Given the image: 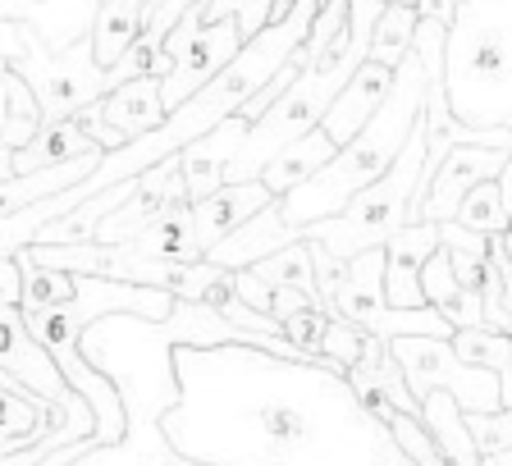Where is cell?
I'll use <instances>...</instances> for the list:
<instances>
[{
	"mask_svg": "<svg viewBox=\"0 0 512 466\" xmlns=\"http://www.w3.org/2000/svg\"><path fill=\"white\" fill-rule=\"evenodd\" d=\"M179 403L165 435L202 466H416L334 361L252 343L179 348Z\"/></svg>",
	"mask_w": 512,
	"mask_h": 466,
	"instance_id": "1",
	"label": "cell"
},
{
	"mask_svg": "<svg viewBox=\"0 0 512 466\" xmlns=\"http://www.w3.org/2000/svg\"><path fill=\"white\" fill-rule=\"evenodd\" d=\"M448 101L471 128H512V0H462L448 28Z\"/></svg>",
	"mask_w": 512,
	"mask_h": 466,
	"instance_id": "2",
	"label": "cell"
},
{
	"mask_svg": "<svg viewBox=\"0 0 512 466\" xmlns=\"http://www.w3.org/2000/svg\"><path fill=\"white\" fill-rule=\"evenodd\" d=\"M426 156H430V128H426V119H421L394 170L384 174L375 188H366L343 215L293 229V243H298V238H316V243L330 247L343 265L357 261V256L371 252V247H384L398 229L412 224V206H416V197H421V183H426Z\"/></svg>",
	"mask_w": 512,
	"mask_h": 466,
	"instance_id": "3",
	"label": "cell"
},
{
	"mask_svg": "<svg viewBox=\"0 0 512 466\" xmlns=\"http://www.w3.org/2000/svg\"><path fill=\"white\" fill-rule=\"evenodd\" d=\"M0 55L10 69H19L46 106V119H69L78 110H87L92 101H101L106 92H115L110 69L96 64L92 37L74 42L69 51H51V42L42 37V28L28 19H0Z\"/></svg>",
	"mask_w": 512,
	"mask_h": 466,
	"instance_id": "4",
	"label": "cell"
},
{
	"mask_svg": "<svg viewBox=\"0 0 512 466\" xmlns=\"http://www.w3.org/2000/svg\"><path fill=\"white\" fill-rule=\"evenodd\" d=\"M403 366L407 384H412L416 403L426 407L430 393H453L467 416H494L503 412V375L490 366H471L462 361V352L453 348V339H435V334H407V339L389 343Z\"/></svg>",
	"mask_w": 512,
	"mask_h": 466,
	"instance_id": "5",
	"label": "cell"
},
{
	"mask_svg": "<svg viewBox=\"0 0 512 466\" xmlns=\"http://www.w3.org/2000/svg\"><path fill=\"white\" fill-rule=\"evenodd\" d=\"M508 160H512V147H476V142L453 147L444 160H439L435 179L426 183V197H421L416 220H435V224L458 220V211L471 197V188L499 179V174L508 170Z\"/></svg>",
	"mask_w": 512,
	"mask_h": 466,
	"instance_id": "6",
	"label": "cell"
},
{
	"mask_svg": "<svg viewBox=\"0 0 512 466\" xmlns=\"http://www.w3.org/2000/svg\"><path fill=\"white\" fill-rule=\"evenodd\" d=\"M444 247V229L435 220H416L407 229H398L384 252H389V265H384V288H389V302L398 311H416L430 307L426 302V265L430 256Z\"/></svg>",
	"mask_w": 512,
	"mask_h": 466,
	"instance_id": "7",
	"label": "cell"
},
{
	"mask_svg": "<svg viewBox=\"0 0 512 466\" xmlns=\"http://www.w3.org/2000/svg\"><path fill=\"white\" fill-rule=\"evenodd\" d=\"M247 46L243 37V23L238 19H220V23H206L202 37L192 42V51L174 64L170 74H165V106L179 110L188 96H197L215 74H220L224 64L234 60L238 51Z\"/></svg>",
	"mask_w": 512,
	"mask_h": 466,
	"instance_id": "8",
	"label": "cell"
},
{
	"mask_svg": "<svg viewBox=\"0 0 512 466\" xmlns=\"http://www.w3.org/2000/svg\"><path fill=\"white\" fill-rule=\"evenodd\" d=\"M279 197L266 188V183H224L220 192H211V197H202V202L192 206V220H197V243H202V252L211 256L215 247L229 238V233H238L247 220H256V215L266 211V206H275Z\"/></svg>",
	"mask_w": 512,
	"mask_h": 466,
	"instance_id": "9",
	"label": "cell"
},
{
	"mask_svg": "<svg viewBox=\"0 0 512 466\" xmlns=\"http://www.w3.org/2000/svg\"><path fill=\"white\" fill-rule=\"evenodd\" d=\"M394 78H398V69H389V64H380V60H366L362 69L352 74V83L334 96V106H330V115H325V124L320 128H325L339 147H348V142L375 119V110L389 101Z\"/></svg>",
	"mask_w": 512,
	"mask_h": 466,
	"instance_id": "10",
	"label": "cell"
},
{
	"mask_svg": "<svg viewBox=\"0 0 512 466\" xmlns=\"http://www.w3.org/2000/svg\"><path fill=\"white\" fill-rule=\"evenodd\" d=\"M92 110L106 119L110 128H119L128 142H138L170 119V106H165V78L147 74V78H133V83H119L115 92L92 101Z\"/></svg>",
	"mask_w": 512,
	"mask_h": 466,
	"instance_id": "11",
	"label": "cell"
},
{
	"mask_svg": "<svg viewBox=\"0 0 512 466\" xmlns=\"http://www.w3.org/2000/svg\"><path fill=\"white\" fill-rule=\"evenodd\" d=\"M87 151H106L101 142L78 124V115L69 119H46V128L28 142L23 151H14L10 160H0V183L19 179V174H37V170H55V165H69V160L87 156Z\"/></svg>",
	"mask_w": 512,
	"mask_h": 466,
	"instance_id": "12",
	"label": "cell"
},
{
	"mask_svg": "<svg viewBox=\"0 0 512 466\" xmlns=\"http://www.w3.org/2000/svg\"><path fill=\"white\" fill-rule=\"evenodd\" d=\"M247 133H252V124H247L243 115H234V119H224L215 133H206L202 142H192V147L183 151V174H188L192 206L229 183V160L238 156V147L247 142Z\"/></svg>",
	"mask_w": 512,
	"mask_h": 466,
	"instance_id": "13",
	"label": "cell"
},
{
	"mask_svg": "<svg viewBox=\"0 0 512 466\" xmlns=\"http://www.w3.org/2000/svg\"><path fill=\"white\" fill-rule=\"evenodd\" d=\"M156 19V0H101L92 23V51L101 69H115L133 46L142 42V32Z\"/></svg>",
	"mask_w": 512,
	"mask_h": 466,
	"instance_id": "14",
	"label": "cell"
},
{
	"mask_svg": "<svg viewBox=\"0 0 512 466\" xmlns=\"http://www.w3.org/2000/svg\"><path fill=\"white\" fill-rule=\"evenodd\" d=\"M46 128V106L37 87L19 74V69H0V160H10L14 151H23L37 133Z\"/></svg>",
	"mask_w": 512,
	"mask_h": 466,
	"instance_id": "15",
	"label": "cell"
},
{
	"mask_svg": "<svg viewBox=\"0 0 512 466\" xmlns=\"http://www.w3.org/2000/svg\"><path fill=\"white\" fill-rule=\"evenodd\" d=\"M426 302L444 320H453V329H480L485 325V297L471 293V288L458 279L448 247H439L426 265Z\"/></svg>",
	"mask_w": 512,
	"mask_h": 466,
	"instance_id": "16",
	"label": "cell"
},
{
	"mask_svg": "<svg viewBox=\"0 0 512 466\" xmlns=\"http://www.w3.org/2000/svg\"><path fill=\"white\" fill-rule=\"evenodd\" d=\"M334 156H339V142H334L325 128H311L307 138H298L288 151H279V156L270 160L266 174H261V183H266L275 197H288L293 188H302V183L316 179Z\"/></svg>",
	"mask_w": 512,
	"mask_h": 466,
	"instance_id": "17",
	"label": "cell"
},
{
	"mask_svg": "<svg viewBox=\"0 0 512 466\" xmlns=\"http://www.w3.org/2000/svg\"><path fill=\"white\" fill-rule=\"evenodd\" d=\"M106 160V151H87V156L69 160V165H55V170H37V174H19V179L0 183V215H14L32 202H46V197H60L64 188L83 183L87 174H96V165Z\"/></svg>",
	"mask_w": 512,
	"mask_h": 466,
	"instance_id": "18",
	"label": "cell"
},
{
	"mask_svg": "<svg viewBox=\"0 0 512 466\" xmlns=\"http://www.w3.org/2000/svg\"><path fill=\"white\" fill-rule=\"evenodd\" d=\"M421 416H426V425L435 430V439L458 466H485V453H480L476 435H471V425H467V412H462V403L453 393H444V389L430 393Z\"/></svg>",
	"mask_w": 512,
	"mask_h": 466,
	"instance_id": "19",
	"label": "cell"
},
{
	"mask_svg": "<svg viewBox=\"0 0 512 466\" xmlns=\"http://www.w3.org/2000/svg\"><path fill=\"white\" fill-rule=\"evenodd\" d=\"M133 192H138V179L115 183V188L96 192L92 202H83L74 215H64V220L46 224V229L37 233V243H92L96 229L106 224V215H110V211H119V206H124L128 197H133Z\"/></svg>",
	"mask_w": 512,
	"mask_h": 466,
	"instance_id": "20",
	"label": "cell"
},
{
	"mask_svg": "<svg viewBox=\"0 0 512 466\" xmlns=\"http://www.w3.org/2000/svg\"><path fill=\"white\" fill-rule=\"evenodd\" d=\"M252 270L266 279L270 288H298V293H311L320 302V270H316V243H311V238H298V243L279 247L275 256L256 261ZM320 311H325V302H320Z\"/></svg>",
	"mask_w": 512,
	"mask_h": 466,
	"instance_id": "21",
	"label": "cell"
},
{
	"mask_svg": "<svg viewBox=\"0 0 512 466\" xmlns=\"http://www.w3.org/2000/svg\"><path fill=\"white\" fill-rule=\"evenodd\" d=\"M416 28H421V10H416V5H384L380 23H375L371 60L398 69V64L416 51Z\"/></svg>",
	"mask_w": 512,
	"mask_h": 466,
	"instance_id": "22",
	"label": "cell"
},
{
	"mask_svg": "<svg viewBox=\"0 0 512 466\" xmlns=\"http://www.w3.org/2000/svg\"><path fill=\"white\" fill-rule=\"evenodd\" d=\"M453 348L462 352V361L471 366H490V371H512V334H499V329H458L453 334Z\"/></svg>",
	"mask_w": 512,
	"mask_h": 466,
	"instance_id": "23",
	"label": "cell"
},
{
	"mask_svg": "<svg viewBox=\"0 0 512 466\" xmlns=\"http://www.w3.org/2000/svg\"><path fill=\"white\" fill-rule=\"evenodd\" d=\"M458 220L467 224V229L485 233V238H494V233H508L512 220H508V206H503L499 179H490V183H480V188H471V197L462 202Z\"/></svg>",
	"mask_w": 512,
	"mask_h": 466,
	"instance_id": "24",
	"label": "cell"
},
{
	"mask_svg": "<svg viewBox=\"0 0 512 466\" xmlns=\"http://www.w3.org/2000/svg\"><path fill=\"white\" fill-rule=\"evenodd\" d=\"M202 14H206V23L238 19V23H243V37L252 42L261 28H270L275 0H202Z\"/></svg>",
	"mask_w": 512,
	"mask_h": 466,
	"instance_id": "25",
	"label": "cell"
},
{
	"mask_svg": "<svg viewBox=\"0 0 512 466\" xmlns=\"http://www.w3.org/2000/svg\"><path fill=\"white\" fill-rule=\"evenodd\" d=\"M284 339L302 352L307 361H325V339H330V316L325 311H298L284 320Z\"/></svg>",
	"mask_w": 512,
	"mask_h": 466,
	"instance_id": "26",
	"label": "cell"
},
{
	"mask_svg": "<svg viewBox=\"0 0 512 466\" xmlns=\"http://www.w3.org/2000/svg\"><path fill=\"white\" fill-rule=\"evenodd\" d=\"M202 28H206V14H202V0H197V5H192V10L183 14V19L170 28V37H165V46H160V51L170 55V64H179L183 55L192 51V42L202 37Z\"/></svg>",
	"mask_w": 512,
	"mask_h": 466,
	"instance_id": "27",
	"label": "cell"
},
{
	"mask_svg": "<svg viewBox=\"0 0 512 466\" xmlns=\"http://www.w3.org/2000/svg\"><path fill=\"white\" fill-rule=\"evenodd\" d=\"M234 284H238V293H243L247 307H256V311H266L270 316V307H275V288L256 275V270H234Z\"/></svg>",
	"mask_w": 512,
	"mask_h": 466,
	"instance_id": "28",
	"label": "cell"
},
{
	"mask_svg": "<svg viewBox=\"0 0 512 466\" xmlns=\"http://www.w3.org/2000/svg\"><path fill=\"white\" fill-rule=\"evenodd\" d=\"M0 307H23V265H19V256H0Z\"/></svg>",
	"mask_w": 512,
	"mask_h": 466,
	"instance_id": "29",
	"label": "cell"
},
{
	"mask_svg": "<svg viewBox=\"0 0 512 466\" xmlns=\"http://www.w3.org/2000/svg\"><path fill=\"white\" fill-rule=\"evenodd\" d=\"M78 124H83L87 133H92V138L101 142V147H106V151H119V147H128V138H124V133H119V128H110L106 119L96 115L92 106H87V110H78Z\"/></svg>",
	"mask_w": 512,
	"mask_h": 466,
	"instance_id": "30",
	"label": "cell"
},
{
	"mask_svg": "<svg viewBox=\"0 0 512 466\" xmlns=\"http://www.w3.org/2000/svg\"><path fill=\"white\" fill-rule=\"evenodd\" d=\"M320 311V302L311 293H298V288H275V307H270V316L275 320H288V316H298V311Z\"/></svg>",
	"mask_w": 512,
	"mask_h": 466,
	"instance_id": "31",
	"label": "cell"
},
{
	"mask_svg": "<svg viewBox=\"0 0 512 466\" xmlns=\"http://www.w3.org/2000/svg\"><path fill=\"white\" fill-rule=\"evenodd\" d=\"M416 10H421V19H435V23H444V28H453L462 0H416Z\"/></svg>",
	"mask_w": 512,
	"mask_h": 466,
	"instance_id": "32",
	"label": "cell"
},
{
	"mask_svg": "<svg viewBox=\"0 0 512 466\" xmlns=\"http://www.w3.org/2000/svg\"><path fill=\"white\" fill-rule=\"evenodd\" d=\"M384 5H416V0H384Z\"/></svg>",
	"mask_w": 512,
	"mask_h": 466,
	"instance_id": "33",
	"label": "cell"
},
{
	"mask_svg": "<svg viewBox=\"0 0 512 466\" xmlns=\"http://www.w3.org/2000/svg\"><path fill=\"white\" fill-rule=\"evenodd\" d=\"M503 238H508V256H512V229H508V233H503Z\"/></svg>",
	"mask_w": 512,
	"mask_h": 466,
	"instance_id": "34",
	"label": "cell"
}]
</instances>
